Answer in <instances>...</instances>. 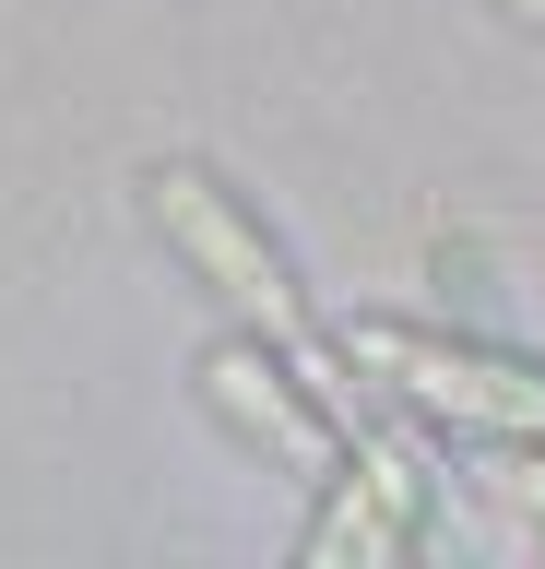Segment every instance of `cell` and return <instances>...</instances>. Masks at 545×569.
Segmentation results:
<instances>
[{
	"mask_svg": "<svg viewBox=\"0 0 545 569\" xmlns=\"http://www.w3.org/2000/svg\"><path fill=\"white\" fill-rule=\"evenodd\" d=\"M143 213H154V238L179 249L190 273L214 284L225 309L250 320L261 345L285 356L296 380L321 391L332 368H321V332H309V297H296V273H285V249L261 238L250 213H238V190H225L214 167H190V154H166V167H143Z\"/></svg>",
	"mask_w": 545,
	"mask_h": 569,
	"instance_id": "cell-1",
	"label": "cell"
},
{
	"mask_svg": "<svg viewBox=\"0 0 545 569\" xmlns=\"http://www.w3.org/2000/svg\"><path fill=\"white\" fill-rule=\"evenodd\" d=\"M367 380H392L403 403H427L451 427H486V439H545V368L522 356H486V345H451V332H415V320H356L344 332Z\"/></svg>",
	"mask_w": 545,
	"mask_h": 569,
	"instance_id": "cell-2",
	"label": "cell"
},
{
	"mask_svg": "<svg viewBox=\"0 0 545 569\" xmlns=\"http://www.w3.org/2000/svg\"><path fill=\"white\" fill-rule=\"evenodd\" d=\"M202 403H214L238 439H261L285 475H332V462H344L321 391H285V368H273L261 345H214V356H202Z\"/></svg>",
	"mask_w": 545,
	"mask_h": 569,
	"instance_id": "cell-3",
	"label": "cell"
},
{
	"mask_svg": "<svg viewBox=\"0 0 545 569\" xmlns=\"http://www.w3.org/2000/svg\"><path fill=\"white\" fill-rule=\"evenodd\" d=\"M415 510H427V475H415L392 439H356V462L332 475V510L309 522V569L403 558V546H415Z\"/></svg>",
	"mask_w": 545,
	"mask_h": 569,
	"instance_id": "cell-4",
	"label": "cell"
},
{
	"mask_svg": "<svg viewBox=\"0 0 545 569\" xmlns=\"http://www.w3.org/2000/svg\"><path fill=\"white\" fill-rule=\"evenodd\" d=\"M486 487H498V510H534V522H545V462L509 451V462H486Z\"/></svg>",
	"mask_w": 545,
	"mask_h": 569,
	"instance_id": "cell-5",
	"label": "cell"
},
{
	"mask_svg": "<svg viewBox=\"0 0 545 569\" xmlns=\"http://www.w3.org/2000/svg\"><path fill=\"white\" fill-rule=\"evenodd\" d=\"M498 12H509V24H545V0H498Z\"/></svg>",
	"mask_w": 545,
	"mask_h": 569,
	"instance_id": "cell-6",
	"label": "cell"
}]
</instances>
